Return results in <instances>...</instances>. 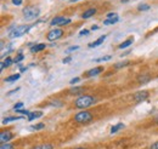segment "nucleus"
<instances>
[{"instance_id":"obj_5","label":"nucleus","mask_w":158,"mask_h":149,"mask_svg":"<svg viewBox=\"0 0 158 149\" xmlns=\"http://www.w3.org/2000/svg\"><path fill=\"white\" fill-rule=\"evenodd\" d=\"M63 35V30L61 29V28H55V29H52V30H50L49 33H48V40H50V41H55V40H57L60 38Z\"/></svg>"},{"instance_id":"obj_37","label":"nucleus","mask_w":158,"mask_h":149,"mask_svg":"<svg viewBox=\"0 0 158 149\" xmlns=\"http://www.w3.org/2000/svg\"><path fill=\"white\" fill-rule=\"evenodd\" d=\"M150 149H158V142H156V143H153L151 147H150Z\"/></svg>"},{"instance_id":"obj_40","label":"nucleus","mask_w":158,"mask_h":149,"mask_svg":"<svg viewBox=\"0 0 158 149\" xmlns=\"http://www.w3.org/2000/svg\"><path fill=\"white\" fill-rule=\"evenodd\" d=\"M120 1H122V2H128L129 0H120Z\"/></svg>"},{"instance_id":"obj_39","label":"nucleus","mask_w":158,"mask_h":149,"mask_svg":"<svg viewBox=\"0 0 158 149\" xmlns=\"http://www.w3.org/2000/svg\"><path fill=\"white\" fill-rule=\"evenodd\" d=\"M91 29H93V30H96V29H99V27H96V26H95V27H93Z\"/></svg>"},{"instance_id":"obj_1","label":"nucleus","mask_w":158,"mask_h":149,"mask_svg":"<svg viewBox=\"0 0 158 149\" xmlns=\"http://www.w3.org/2000/svg\"><path fill=\"white\" fill-rule=\"evenodd\" d=\"M95 102H96V99H95L93 96L83 95V96H80L79 98H77V99H76L74 104H76V107H77V108L84 109V108H88V107L93 106Z\"/></svg>"},{"instance_id":"obj_36","label":"nucleus","mask_w":158,"mask_h":149,"mask_svg":"<svg viewBox=\"0 0 158 149\" xmlns=\"http://www.w3.org/2000/svg\"><path fill=\"white\" fill-rule=\"evenodd\" d=\"M78 81H79V78H73V79H72V80H71L69 83H71L72 85H74V84H77Z\"/></svg>"},{"instance_id":"obj_21","label":"nucleus","mask_w":158,"mask_h":149,"mask_svg":"<svg viewBox=\"0 0 158 149\" xmlns=\"http://www.w3.org/2000/svg\"><path fill=\"white\" fill-rule=\"evenodd\" d=\"M54 146L52 144H49V143H45V144H39V146H35L32 149H52Z\"/></svg>"},{"instance_id":"obj_9","label":"nucleus","mask_w":158,"mask_h":149,"mask_svg":"<svg viewBox=\"0 0 158 149\" xmlns=\"http://www.w3.org/2000/svg\"><path fill=\"white\" fill-rule=\"evenodd\" d=\"M102 72H103V68L102 67H95V68H93V69H90V70L86 72V76H95V75H99Z\"/></svg>"},{"instance_id":"obj_15","label":"nucleus","mask_w":158,"mask_h":149,"mask_svg":"<svg viewBox=\"0 0 158 149\" xmlns=\"http://www.w3.org/2000/svg\"><path fill=\"white\" fill-rule=\"evenodd\" d=\"M21 119H22V116H7V118H4V119H2V124L17 121V120H21Z\"/></svg>"},{"instance_id":"obj_13","label":"nucleus","mask_w":158,"mask_h":149,"mask_svg":"<svg viewBox=\"0 0 158 149\" xmlns=\"http://www.w3.org/2000/svg\"><path fill=\"white\" fill-rule=\"evenodd\" d=\"M43 116V112H31V114L28 115V121H32L34 119H38V118H41Z\"/></svg>"},{"instance_id":"obj_30","label":"nucleus","mask_w":158,"mask_h":149,"mask_svg":"<svg viewBox=\"0 0 158 149\" xmlns=\"http://www.w3.org/2000/svg\"><path fill=\"white\" fill-rule=\"evenodd\" d=\"M78 49H79L78 46H69V47L67 49V51H66V52H67V54H69L71 51H76V50H78Z\"/></svg>"},{"instance_id":"obj_11","label":"nucleus","mask_w":158,"mask_h":149,"mask_svg":"<svg viewBox=\"0 0 158 149\" xmlns=\"http://www.w3.org/2000/svg\"><path fill=\"white\" fill-rule=\"evenodd\" d=\"M46 47L45 44H34L32 47H31V52H39L41 50H44Z\"/></svg>"},{"instance_id":"obj_29","label":"nucleus","mask_w":158,"mask_h":149,"mask_svg":"<svg viewBox=\"0 0 158 149\" xmlns=\"http://www.w3.org/2000/svg\"><path fill=\"white\" fill-rule=\"evenodd\" d=\"M129 64V62H123V63H118V64H116L114 67L117 68V69H119V68H122V67H127Z\"/></svg>"},{"instance_id":"obj_3","label":"nucleus","mask_w":158,"mask_h":149,"mask_svg":"<svg viewBox=\"0 0 158 149\" xmlns=\"http://www.w3.org/2000/svg\"><path fill=\"white\" fill-rule=\"evenodd\" d=\"M40 15V9L37 6H27L23 9V16L26 21L35 19Z\"/></svg>"},{"instance_id":"obj_17","label":"nucleus","mask_w":158,"mask_h":149,"mask_svg":"<svg viewBox=\"0 0 158 149\" xmlns=\"http://www.w3.org/2000/svg\"><path fill=\"white\" fill-rule=\"evenodd\" d=\"M11 63H12V59H11V57H6V59L1 62V66H0V69H1V70H4V69H5L6 67H9V66H10Z\"/></svg>"},{"instance_id":"obj_20","label":"nucleus","mask_w":158,"mask_h":149,"mask_svg":"<svg viewBox=\"0 0 158 149\" xmlns=\"http://www.w3.org/2000/svg\"><path fill=\"white\" fill-rule=\"evenodd\" d=\"M124 127V124L123 123H119V124H117V125H114V126H112L111 127V133L113 135V133H116V132H118L120 129H123Z\"/></svg>"},{"instance_id":"obj_38","label":"nucleus","mask_w":158,"mask_h":149,"mask_svg":"<svg viewBox=\"0 0 158 149\" xmlns=\"http://www.w3.org/2000/svg\"><path fill=\"white\" fill-rule=\"evenodd\" d=\"M24 70H27V68H26V67H22V68H21V72H24Z\"/></svg>"},{"instance_id":"obj_8","label":"nucleus","mask_w":158,"mask_h":149,"mask_svg":"<svg viewBox=\"0 0 158 149\" xmlns=\"http://www.w3.org/2000/svg\"><path fill=\"white\" fill-rule=\"evenodd\" d=\"M147 98H148V92H147V91H140V92L135 93V96H134V99H135L138 103L146 101Z\"/></svg>"},{"instance_id":"obj_23","label":"nucleus","mask_w":158,"mask_h":149,"mask_svg":"<svg viewBox=\"0 0 158 149\" xmlns=\"http://www.w3.org/2000/svg\"><path fill=\"white\" fill-rule=\"evenodd\" d=\"M83 91V87H74V89H71L69 93L71 95H79V93Z\"/></svg>"},{"instance_id":"obj_16","label":"nucleus","mask_w":158,"mask_h":149,"mask_svg":"<svg viewBox=\"0 0 158 149\" xmlns=\"http://www.w3.org/2000/svg\"><path fill=\"white\" fill-rule=\"evenodd\" d=\"M133 41H134V38H129V39H127L125 41H123V42L119 45V49H125V47H129V46L133 44Z\"/></svg>"},{"instance_id":"obj_4","label":"nucleus","mask_w":158,"mask_h":149,"mask_svg":"<svg viewBox=\"0 0 158 149\" xmlns=\"http://www.w3.org/2000/svg\"><path fill=\"white\" fill-rule=\"evenodd\" d=\"M93 120V114L90 112H79L74 115V121L79 124H88Z\"/></svg>"},{"instance_id":"obj_41","label":"nucleus","mask_w":158,"mask_h":149,"mask_svg":"<svg viewBox=\"0 0 158 149\" xmlns=\"http://www.w3.org/2000/svg\"><path fill=\"white\" fill-rule=\"evenodd\" d=\"M71 2H76V1H78V0H69Z\"/></svg>"},{"instance_id":"obj_32","label":"nucleus","mask_w":158,"mask_h":149,"mask_svg":"<svg viewBox=\"0 0 158 149\" xmlns=\"http://www.w3.org/2000/svg\"><path fill=\"white\" fill-rule=\"evenodd\" d=\"M118 15L116 14V12H110V14H107V18H114V17H117Z\"/></svg>"},{"instance_id":"obj_28","label":"nucleus","mask_w":158,"mask_h":149,"mask_svg":"<svg viewBox=\"0 0 158 149\" xmlns=\"http://www.w3.org/2000/svg\"><path fill=\"white\" fill-rule=\"evenodd\" d=\"M16 113H19V114H23V115H29V114H31L29 111H24V109H17Z\"/></svg>"},{"instance_id":"obj_22","label":"nucleus","mask_w":158,"mask_h":149,"mask_svg":"<svg viewBox=\"0 0 158 149\" xmlns=\"http://www.w3.org/2000/svg\"><path fill=\"white\" fill-rule=\"evenodd\" d=\"M150 9H151V6L147 5V4H141V5L138 6L139 11H147V10H150Z\"/></svg>"},{"instance_id":"obj_6","label":"nucleus","mask_w":158,"mask_h":149,"mask_svg":"<svg viewBox=\"0 0 158 149\" xmlns=\"http://www.w3.org/2000/svg\"><path fill=\"white\" fill-rule=\"evenodd\" d=\"M71 23V18H66V17H61L57 16L51 21V26L52 27H56V26H66V24H69Z\"/></svg>"},{"instance_id":"obj_34","label":"nucleus","mask_w":158,"mask_h":149,"mask_svg":"<svg viewBox=\"0 0 158 149\" xmlns=\"http://www.w3.org/2000/svg\"><path fill=\"white\" fill-rule=\"evenodd\" d=\"M11 1H12V4H14V5H16V6H20L21 4H22V1H23V0H11Z\"/></svg>"},{"instance_id":"obj_7","label":"nucleus","mask_w":158,"mask_h":149,"mask_svg":"<svg viewBox=\"0 0 158 149\" xmlns=\"http://www.w3.org/2000/svg\"><path fill=\"white\" fill-rule=\"evenodd\" d=\"M12 137H14V135H12L10 131H4V132L0 133V142H1L2 144H5V143H7L9 141H11Z\"/></svg>"},{"instance_id":"obj_2","label":"nucleus","mask_w":158,"mask_h":149,"mask_svg":"<svg viewBox=\"0 0 158 149\" xmlns=\"http://www.w3.org/2000/svg\"><path fill=\"white\" fill-rule=\"evenodd\" d=\"M32 28H33V24H24V26L15 27V28L10 32L9 37L11 38V39H14V38H20V37H22V35H24V34H27Z\"/></svg>"},{"instance_id":"obj_14","label":"nucleus","mask_w":158,"mask_h":149,"mask_svg":"<svg viewBox=\"0 0 158 149\" xmlns=\"http://www.w3.org/2000/svg\"><path fill=\"white\" fill-rule=\"evenodd\" d=\"M150 79H151L150 74H141V75H139V78H138L140 84H146V83L150 81Z\"/></svg>"},{"instance_id":"obj_18","label":"nucleus","mask_w":158,"mask_h":149,"mask_svg":"<svg viewBox=\"0 0 158 149\" xmlns=\"http://www.w3.org/2000/svg\"><path fill=\"white\" fill-rule=\"evenodd\" d=\"M118 21H119V16L114 17V18H106L103 21V24L105 26H111V24H116Z\"/></svg>"},{"instance_id":"obj_35","label":"nucleus","mask_w":158,"mask_h":149,"mask_svg":"<svg viewBox=\"0 0 158 149\" xmlns=\"http://www.w3.org/2000/svg\"><path fill=\"white\" fill-rule=\"evenodd\" d=\"M71 61H72V57L68 56V57H66V58H63V61H62V62H63V63H69Z\"/></svg>"},{"instance_id":"obj_24","label":"nucleus","mask_w":158,"mask_h":149,"mask_svg":"<svg viewBox=\"0 0 158 149\" xmlns=\"http://www.w3.org/2000/svg\"><path fill=\"white\" fill-rule=\"evenodd\" d=\"M44 127H45L44 124H38V125H33V126H31L29 129H31V130H41V129H44Z\"/></svg>"},{"instance_id":"obj_42","label":"nucleus","mask_w":158,"mask_h":149,"mask_svg":"<svg viewBox=\"0 0 158 149\" xmlns=\"http://www.w3.org/2000/svg\"><path fill=\"white\" fill-rule=\"evenodd\" d=\"M77 149H84V148H77Z\"/></svg>"},{"instance_id":"obj_31","label":"nucleus","mask_w":158,"mask_h":149,"mask_svg":"<svg viewBox=\"0 0 158 149\" xmlns=\"http://www.w3.org/2000/svg\"><path fill=\"white\" fill-rule=\"evenodd\" d=\"M22 107H23V103H22V102H19V103H16V104L14 106V109L17 111V109H20V108H22Z\"/></svg>"},{"instance_id":"obj_10","label":"nucleus","mask_w":158,"mask_h":149,"mask_svg":"<svg viewBox=\"0 0 158 149\" xmlns=\"http://www.w3.org/2000/svg\"><path fill=\"white\" fill-rule=\"evenodd\" d=\"M95 14H96V9H88L86 11L83 12L81 17L84 19H88V18H90V17H93Z\"/></svg>"},{"instance_id":"obj_25","label":"nucleus","mask_w":158,"mask_h":149,"mask_svg":"<svg viewBox=\"0 0 158 149\" xmlns=\"http://www.w3.org/2000/svg\"><path fill=\"white\" fill-rule=\"evenodd\" d=\"M111 59V56H103L100 57V58H96L95 62H103V61H110Z\"/></svg>"},{"instance_id":"obj_26","label":"nucleus","mask_w":158,"mask_h":149,"mask_svg":"<svg viewBox=\"0 0 158 149\" xmlns=\"http://www.w3.org/2000/svg\"><path fill=\"white\" fill-rule=\"evenodd\" d=\"M23 58H24L23 54H19V56H17L16 58H15V59H14V62H15V63H20V62L22 61V59H23Z\"/></svg>"},{"instance_id":"obj_33","label":"nucleus","mask_w":158,"mask_h":149,"mask_svg":"<svg viewBox=\"0 0 158 149\" xmlns=\"http://www.w3.org/2000/svg\"><path fill=\"white\" fill-rule=\"evenodd\" d=\"M88 34H89V30H88V29H83V30H80V33H79L80 37H83V35H88Z\"/></svg>"},{"instance_id":"obj_19","label":"nucleus","mask_w":158,"mask_h":149,"mask_svg":"<svg viewBox=\"0 0 158 149\" xmlns=\"http://www.w3.org/2000/svg\"><path fill=\"white\" fill-rule=\"evenodd\" d=\"M20 74H14V75H10V76H7L6 79H5V83H14V81H16V80H19L20 79Z\"/></svg>"},{"instance_id":"obj_27","label":"nucleus","mask_w":158,"mask_h":149,"mask_svg":"<svg viewBox=\"0 0 158 149\" xmlns=\"http://www.w3.org/2000/svg\"><path fill=\"white\" fill-rule=\"evenodd\" d=\"M0 149H14L12 144H9V143H5V144H1Z\"/></svg>"},{"instance_id":"obj_12","label":"nucleus","mask_w":158,"mask_h":149,"mask_svg":"<svg viewBox=\"0 0 158 149\" xmlns=\"http://www.w3.org/2000/svg\"><path fill=\"white\" fill-rule=\"evenodd\" d=\"M105 39H106V35H101L98 40H95L94 42L89 44V47H98V46H100V45H101V44L105 41Z\"/></svg>"}]
</instances>
